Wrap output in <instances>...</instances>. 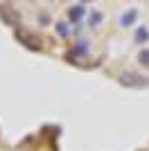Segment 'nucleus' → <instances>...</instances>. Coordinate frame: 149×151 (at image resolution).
<instances>
[{"label": "nucleus", "mask_w": 149, "mask_h": 151, "mask_svg": "<svg viewBox=\"0 0 149 151\" xmlns=\"http://www.w3.org/2000/svg\"><path fill=\"white\" fill-rule=\"evenodd\" d=\"M136 18H138V12H136V9H129V12L122 16V20H120V23H122L124 27H129V25H133V20H136Z\"/></svg>", "instance_id": "f257e3e1"}, {"label": "nucleus", "mask_w": 149, "mask_h": 151, "mask_svg": "<svg viewBox=\"0 0 149 151\" xmlns=\"http://www.w3.org/2000/svg\"><path fill=\"white\" fill-rule=\"evenodd\" d=\"M147 38H149V29H147V27H138V32H136V41H138V43H145Z\"/></svg>", "instance_id": "f03ea898"}, {"label": "nucleus", "mask_w": 149, "mask_h": 151, "mask_svg": "<svg viewBox=\"0 0 149 151\" xmlns=\"http://www.w3.org/2000/svg\"><path fill=\"white\" fill-rule=\"evenodd\" d=\"M68 16H70V20H79L81 16H84V7H72L68 12Z\"/></svg>", "instance_id": "7ed1b4c3"}, {"label": "nucleus", "mask_w": 149, "mask_h": 151, "mask_svg": "<svg viewBox=\"0 0 149 151\" xmlns=\"http://www.w3.org/2000/svg\"><path fill=\"white\" fill-rule=\"evenodd\" d=\"M138 81H145V79L131 75V72H124V75H122V83H138Z\"/></svg>", "instance_id": "20e7f679"}, {"label": "nucleus", "mask_w": 149, "mask_h": 151, "mask_svg": "<svg viewBox=\"0 0 149 151\" xmlns=\"http://www.w3.org/2000/svg\"><path fill=\"white\" fill-rule=\"evenodd\" d=\"M138 61L142 63L145 68H149V50L145 47V50H140V54H138Z\"/></svg>", "instance_id": "39448f33"}]
</instances>
